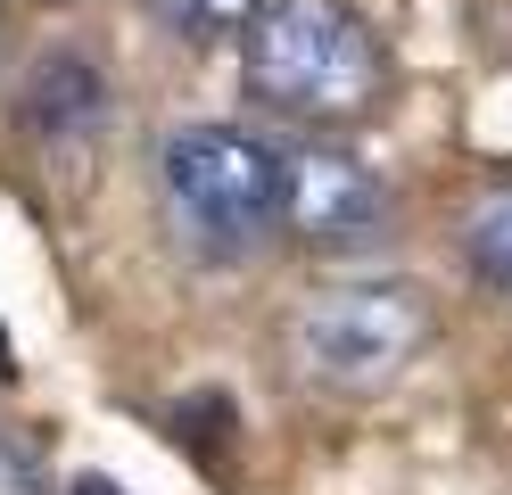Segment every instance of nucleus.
Instances as JSON below:
<instances>
[{
    "label": "nucleus",
    "instance_id": "f257e3e1",
    "mask_svg": "<svg viewBox=\"0 0 512 495\" xmlns=\"http://www.w3.org/2000/svg\"><path fill=\"white\" fill-rule=\"evenodd\" d=\"M248 99L290 124H356L380 99V42L347 0H265L240 42Z\"/></svg>",
    "mask_w": 512,
    "mask_h": 495
},
{
    "label": "nucleus",
    "instance_id": "f03ea898",
    "mask_svg": "<svg viewBox=\"0 0 512 495\" xmlns=\"http://www.w3.org/2000/svg\"><path fill=\"white\" fill-rule=\"evenodd\" d=\"M430 347V306L405 281H347V289H314L281 314V363L290 380L364 405L389 396Z\"/></svg>",
    "mask_w": 512,
    "mask_h": 495
},
{
    "label": "nucleus",
    "instance_id": "7ed1b4c3",
    "mask_svg": "<svg viewBox=\"0 0 512 495\" xmlns=\"http://www.w3.org/2000/svg\"><path fill=\"white\" fill-rule=\"evenodd\" d=\"M157 190L190 248L248 256L265 231H281V149H265L240 124H182L157 149Z\"/></svg>",
    "mask_w": 512,
    "mask_h": 495
},
{
    "label": "nucleus",
    "instance_id": "20e7f679",
    "mask_svg": "<svg viewBox=\"0 0 512 495\" xmlns=\"http://www.w3.org/2000/svg\"><path fill=\"white\" fill-rule=\"evenodd\" d=\"M281 231L323 256H364L389 240V182L339 141L281 149Z\"/></svg>",
    "mask_w": 512,
    "mask_h": 495
},
{
    "label": "nucleus",
    "instance_id": "39448f33",
    "mask_svg": "<svg viewBox=\"0 0 512 495\" xmlns=\"http://www.w3.org/2000/svg\"><path fill=\"white\" fill-rule=\"evenodd\" d=\"M108 116V75L83 50H42L17 83V124L34 141H83L91 124Z\"/></svg>",
    "mask_w": 512,
    "mask_h": 495
},
{
    "label": "nucleus",
    "instance_id": "423d86ee",
    "mask_svg": "<svg viewBox=\"0 0 512 495\" xmlns=\"http://www.w3.org/2000/svg\"><path fill=\"white\" fill-rule=\"evenodd\" d=\"M463 256H471V273L488 289H512V182L479 190L463 207Z\"/></svg>",
    "mask_w": 512,
    "mask_h": 495
},
{
    "label": "nucleus",
    "instance_id": "0eeeda50",
    "mask_svg": "<svg viewBox=\"0 0 512 495\" xmlns=\"http://www.w3.org/2000/svg\"><path fill=\"white\" fill-rule=\"evenodd\" d=\"M141 9L182 33V42H248V25L265 17V0H141Z\"/></svg>",
    "mask_w": 512,
    "mask_h": 495
},
{
    "label": "nucleus",
    "instance_id": "6e6552de",
    "mask_svg": "<svg viewBox=\"0 0 512 495\" xmlns=\"http://www.w3.org/2000/svg\"><path fill=\"white\" fill-rule=\"evenodd\" d=\"M0 495H42V479H34V462H25L9 438H0Z\"/></svg>",
    "mask_w": 512,
    "mask_h": 495
},
{
    "label": "nucleus",
    "instance_id": "1a4fd4ad",
    "mask_svg": "<svg viewBox=\"0 0 512 495\" xmlns=\"http://www.w3.org/2000/svg\"><path fill=\"white\" fill-rule=\"evenodd\" d=\"M75 495H124V487H116V479H100V471H83V479H75Z\"/></svg>",
    "mask_w": 512,
    "mask_h": 495
},
{
    "label": "nucleus",
    "instance_id": "9d476101",
    "mask_svg": "<svg viewBox=\"0 0 512 495\" xmlns=\"http://www.w3.org/2000/svg\"><path fill=\"white\" fill-rule=\"evenodd\" d=\"M0 372H17V355H9V330H0Z\"/></svg>",
    "mask_w": 512,
    "mask_h": 495
}]
</instances>
